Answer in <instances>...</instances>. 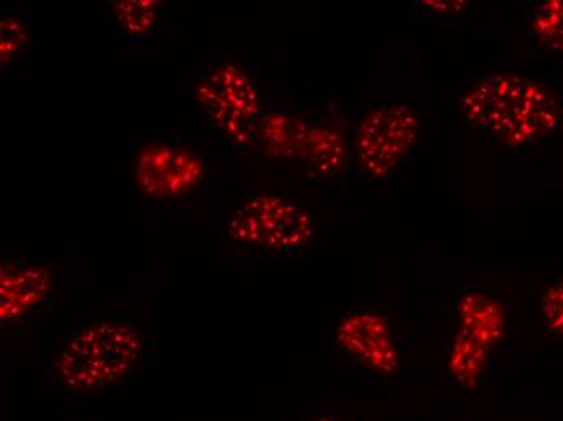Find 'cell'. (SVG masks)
<instances>
[{
  "mask_svg": "<svg viewBox=\"0 0 563 421\" xmlns=\"http://www.w3.org/2000/svg\"><path fill=\"white\" fill-rule=\"evenodd\" d=\"M197 99L208 121L229 142L252 148L260 126V92L249 75L235 65H221L197 85Z\"/></svg>",
  "mask_w": 563,
  "mask_h": 421,
  "instance_id": "4",
  "label": "cell"
},
{
  "mask_svg": "<svg viewBox=\"0 0 563 421\" xmlns=\"http://www.w3.org/2000/svg\"><path fill=\"white\" fill-rule=\"evenodd\" d=\"M143 339L120 321H96L75 332L51 366L54 385L68 392H91L119 385L135 369Z\"/></svg>",
  "mask_w": 563,
  "mask_h": 421,
  "instance_id": "2",
  "label": "cell"
},
{
  "mask_svg": "<svg viewBox=\"0 0 563 421\" xmlns=\"http://www.w3.org/2000/svg\"><path fill=\"white\" fill-rule=\"evenodd\" d=\"M0 54L2 62H10L29 46V30L15 16H3L0 25Z\"/></svg>",
  "mask_w": 563,
  "mask_h": 421,
  "instance_id": "15",
  "label": "cell"
},
{
  "mask_svg": "<svg viewBox=\"0 0 563 421\" xmlns=\"http://www.w3.org/2000/svg\"><path fill=\"white\" fill-rule=\"evenodd\" d=\"M541 318L549 334L563 339V279L549 286L542 293Z\"/></svg>",
  "mask_w": 563,
  "mask_h": 421,
  "instance_id": "14",
  "label": "cell"
},
{
  "mask_svg": "<svg viewBox=\"0 0 563 421\" xmlns=\"http://www.w3.org/2000/svg\"><path fill=\"white\" fill-rule=\"evenodd\" d=\"M530 37L539 47L563 53V0L544 2L534 10Z\"/></svg>",
  "mask_w": 563,
  "mask_h": 421,
  "instance_id": "12",
  "label": "cell"
},
{
  "mask_svg": "<svg viewBox=\"0 0 563 421\" xmlns=\"http://www.w3.org/2000/svg\"><path fill=\"white\" fill-rule=\"evenodd\" d=\"M466 122L507 146H523L561 126V106L544 87L514 74H493L462 101Z\"/></svg>",
  "mask_w": 563,
  "mask_h": 421,
  "instance_id": "1",
  "label": "cell"
},
{
  "mask_svg": "<svg viewBox=\"0 0 563 421\" xmlns=\"http://www.w3.org/2000/svg\"><path fill=\"white\" fill-rule=\"evenodd\" d=\"M159 5L156 0H126L113 3L112 12L126 33L141 36L150 33L156 25Z\"/></svg>",
  "mask_w": 563,
  "mask_h": 421,
  "instance_id": "13",
  "label": "cell"
},
{
  "mask_svg": "<svg viewBox=\"0 0 563 421\" xmlns=\"http://www.w3.org/2000/svg\"><path fill=\"white\" fill-rule=\"evenodd\" d=\"M311 126L285 111L263 115L257 126V140L264 154L279 159H307Z\"/></svg>",
  "mask_w": 563,
  "mask_h": 421,
  "instance_id": "10",
  "label": "cell"
},
{
  "mask_svg": "<svg viewBox=\"0 0 563 421\" xmlns=\"http://www.w3.org/2000/svg\"><path fill=\"white\" fill-rule=\"evenodd\" d=\"M418 132L420 123L410 106H383L371 112L358 130L363 169L373 179L389 177L413 148Z\"/></svg>",
  "mask_w": 563,
  "mask_h": 421,
  "instance_id": "5",
  "label": "cell"
},
{
  "mask_svg": "<svg viewBox=\"0 0 563 421\" xmlns=\"http://www.w3.org/2000/svg\"><path fill=\"white\" fill-rule=\"evenodd\" d=\"M307 160L318 176H338L346 163L345 142L334 130L311 126Z\"/></svg>",
  "mask_w": 563,
  "mask_h": 421,
  "instance_id": "11",
  "label": "cell"
},
{
  "mask_svg": "<svg viewBox=\"0 0 563 421\" xmlns=\"http://www.w3.org/2000/svg\"><path fill=\"white\" fill-rule=\"evenodd\" d=\"M205 177L201 157L174 145H153L141 151L136 163V181L151 198L185 197L197 190Z\"/></svg>",
  "mask_w": 563,
  "mask_h": 421,
  "instance_id": "6",
  "label": "cell"
},
{
  "mask_svg": "<svg viewBox=\"0 0 563 421\" xmlns=\"http://www.w3.org/2000/svg\"><path fill=\"white\" fill-rule=\"evenodd\" d=\"M314 235L311 215L276 195H256L233 212L229 237L239 246L269 253L303 252Z\"/></svg>",
  "mask_w": 563,
  "mask_h": 421,
  "instance_id": "3",
  "label": "cell"
},
{
  "mask_svg": "<svg viewBox=\"0 0 563 421\" xmlns=\"http://www.w3.org/2000/svg\"><path fill=\"white\" fill-rule=\"evenodd\" d=\"M506 326V310L489 293L473 290L460 300L455 337L494 354V348L503 341Z\"/></svg>",
  "mask_w": 563,
  "mask_h": 421,
  "instance_id": "9",
  "label": "cell"
},
{
  "mask_svg": "<svg viewBox=\"0 0 563 421\" xmlns=\"http://www.w3.org/2000/svg\"><path fill=\"white\" fill-rule=\"evenodd\" d=\"M311 421H338V420H335L334 417H318V419H314Z\"/></svg>",
  "mask_w": 563,
  "mask_h": 421,
  "instance_id": "16",
  "label": "cell"
},
{
  "mask_svg": "<svg viewBox=\"0 0 563 421\" xmlns=\"http://www.w3.org/2000/svg\"><path fill=\"white\" fill-rule=\"evenodd\" d=\"M338 341L343 351L383 375H394L400 366L389 324L379 314H352L339 326Z\"/></svg>",
  "mask_w": 563,
  "mask_h": 421,
  "instance_id": "7",
  "label": "cell"
},
{
  "mask_svg": "<svg viewBox=\"0 0 563 421\" xmlns=\"http://www.w3.org/2000/svg\"><path fill=\"white\" fill-rule=\"evenodd\" d=\"M53 292V277L46 268L7 259L0 269V321L19 326L43 307Z\"/></svg>",
  "mask_w": 563,
  "mask_h": 421,
  "instance_id": "8",
  "label": "cell"
}]
</instances>
